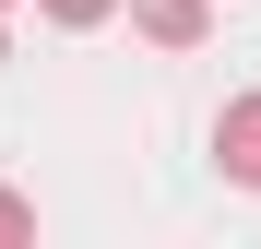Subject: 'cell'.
<instances>
[{"label": "cell", "mask_w": 261, "mask_h": 249, "mask_svg": "<svg viewBox=\"0 0 261 249\" xmlns=\"http://www.w3.org/2000/svg\"><path fill=\"white\" fill-rule=\"evenodd\" d=\"M214 166H226L238 190H261V95H226V107H214Z\"/></svg>", "instance_id": "obj_1"}, {"label": "cell", "mask_w": 261, "mask_h": 249, "mask_svg": "<svg viewBox=\"0 0 261 249\" xmlns=\"http://www.w3.org/2000/svg\"><path fill=\"white\" fill-rule=\"evenodd\" d=\"M130 24H143L154 48H202V24H214V0H130Z\"/></svg>", "instance_id": "obj_2"}, {"label": "cell", "mask_w": 261, "mask_h": 249, "mask_svg": "<svg viewBox=\"0 0 261 249\" xmlns=\"http://www.w3.org/2000/svg\"><path fill=\"white\" fill-rule=\"evenodd\" d=\"M36 12H48V24H60V36H95V24H107V12H119V0H36Z\"/></svg>", "instance_id": "obj_3"}, {"label": "cell", "mask_w": 261, "mask_h": 249, "mask_svg": "<svg viewBox=\"0 0 261 249\" xmlns=\"http://www.w3.org/2000/svg\"><path fill=\"white\" fill-rule=\"evenodd\" d=\"M12 237H36V202H24V190H0V249H12Z\"/></svg>", "instance_id": "obj_4"}, {"label": "cell", "mask_w": 261, "mask_h": 249, "mask_svg": "<svg viewBox=\"0 0 261 249\" xmlns=\"http://www.w3.org/2000/svg\"><path fill=\"white\" fill-rule=\"evenodd\" d=\"M0 60H12V36H0Z\"/></svg>", "instance_id": "obj_5"}]
</instances>
